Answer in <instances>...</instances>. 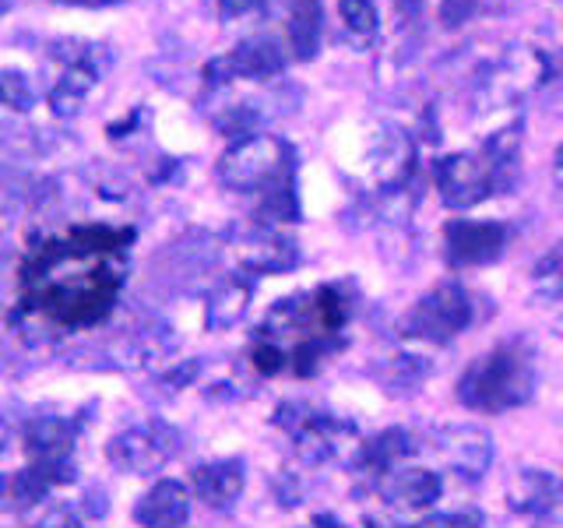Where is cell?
Returning a JSON list of instances; mask_svg holds the SVG:
<instances>
[{"instance_id": "cell-1", "label": "cell", "mask_w": 563, "mask_h": 528, "mask_svg": "<svg viewBox=\"0 0 563 528\" xmlns=\"http://www.w3.org/2000/svg\"><path fill=\"white\" fill-rule=\"evenodd\" d=\"M131 240V229L78 226L67 237L43 243L22 272L25 307L43 310L67 328L102 321L123 286L117 261Z\"/></svg>"}, {"instance_id": "cell-2", "label": "cell", "mask_w": 563, "mask_h": 528, "mask_svg": "<svg viewBox=\"0 0 563 528\" xmlns=\"http://www.w3.org/2000/svg\"><path fill=\"white\" fill-rule=\"evenodd\" d=\"M536 392V366L528 349L504 342L483 352L462 377H457V402L472 413H507L518 409Z\"/></svg>"}, {"instance_id": "cell-3", "label": "cell", "mask_w": 563, "mask_h": 528, "mask_svg": "<svg viewBox=\"0 0 563 528\" xmlns=\"http://www.w3.org/2000/svg\"><path fill=\"white\" fill-rule=\"evenodd\" d=\"M289 163H292V152L282 138L251 134V138H240L236 145L219 158V180L222 187L240 190V194L268 190L282 176L292 173Z\"/></svg>"}, {"instance_id": "cell-4", "label": "cell", "mask_w": 563, "mask_h": 528, "mask_svg": "<svg viewBox=\"0 0 563 528\" xmlns=\"http://www.w3.org/2000/svg\"><path fill=\"white\" fill-rule=\"evenodd\" d=\"M472 324V296L457 282H440L405 317V334L419 342H451Z\"/></svg>"}, {"instance_id": "cell-5", "label": "cell", "mask_w": 563, "mask_h": 528, "mask_svg": "<svg viewBox=\"0 0 563 528\" xmlns=\"http://www.w3.org/2000/svg\"><path fill=\"white\" fill-rule=\"evenodd\" d=\"M57 57L64 61V75L57 78V85L49 88V110L57 117H75L81 110L85 96L92 92L96 81L106 70V53L102 46H88V43H60L53 46Z\"/></svg>"}, {"instance_id": "cell-6", "label": "cell", "mask_w": 563, "mask_h": 528, "mask_svg": "<svg viewBox=\"0 0 563 528\" xmlns=\"http://www.w3.org/2000/svg\"><path fill=\"white\" fill-rule=\"evenodd\" d=\"M433 180H437V190L448 208H475L497 190V176H493V169L483 163L479 152L475 155L454 152V155L437 158Z\"/></svg>"}, {"instance_id": "cell-7", "label": "cell", "mask_w": 563, "mask_h": 528, "mask_svg": "<svg viewBox=\"0 0 563 528\" xmlns=\"http://www.w3.org/2000/svg\"><path fill=\"white\" fill-rule=\"evenodd\" d=\"M25 451L32 458V469H40L53 486L75 480V465H70L75 427L64 416H40L35 422H29Z\"/></svg>"}, {"instance_id": "cell-8", "label": "cell", "mask_w": 563, "mask_h": 528, "mask_svg": "<svg viewBox=\"0 0 563 528\" xmlns=\"http://www.w3.org/2000/svg\"><path fill=\"white\" fill-rule=\"evenodd\" d=\"M173 444H176V433L163 422H152V427H131L123 430L110 440V462L128 472V475H148V472H158L173 454Z\"/></svg>"}, {"instance_id": "cell-9", "label": "cell", "mask_w": 563, "mask_h": 528, "mask_svg": "<svg viewBox=\"0 0 563 528\" xmlns=\"http://www.w3.org/2000/svg\"><path fill=\"white\" fill-rule=\"evenodd\" d=\"M437 454L444 458V465L462 475V480L479 483L493 469L497 448H493L489 430L475 427V422H454V427H444L437 433Z\"/></svg>"}, {"instance_id": "cell-10", "label": "cell", "mask_w": 563, "mask_h": 528, "mask_svg": "<svg viewBox=\"0 0 563 528\" xmlns=\"http://www.w3.org/2000/svg\"><path fill=\"white\" fill-rule=\"evenodd\" d=\"M282 67H286V53L278 50L275 40H243L236 50H229L225 57H216L205 67V81L208 85H225L233 78L264 81L282 75Z\"/></svg>"}, {"instance_id": "cell-11", "label": "cell", "mask_w": 563, "mask_h": 528, "mask_svg": "<svg viewBox=\"0 0 563 528\" xmlns=\"http://www.w3.org/2000/svg\"><path fill=\"white\" fill-rule=\"evenodd\" d=\"M507 229L500 222H472L454 219L444 229V254L454 268H475V264H489L504 254Z\"/></svg>"}, {"instance_id": "cell-12", "label": "cell", "mask_w": 563, "mask_h": 528, "mask_svg": "<svg viewBox=\"0 0 563 528\" xmlns=\"http://www.w3.org/2000/svg\"><path fill=\"white\" fill-rule=\"evenodd\" d=\"M507 504L536 521H563V475L545 469H521L507 486Z\"/></svg>"}, {"instance_id": "cell-13", "label": "cell", "mask_w": 563, "mask_h": 528, "mask_svg": "<svg viewBox=\"0 0 563 528\" xmlns=\"http://www.w3.org/2000/svg\"><path fill=\"white\" fill-rule=\"evenodd\" d=\"M296 454L299 462L307 465H328V462H342L345 454L356 458L360 451V437L356 430L349 427L342 419H331V416H317L307 430H299L296 437Z\"/></svg>"}, {"instance_id": "cell-14", "label": "cell", "mask_w": 563, "mask_h": 528, "mask_svg": "<svg viewBox=\"0 0 563 528\" xmlns=\"http://www.w3.org/2000/svg\"><path fill=\"white\" fill-rule=\"evenodd\" d=\"M194 493L180 480H158L134 507V521L141 528H184L190 518Z\"/></svg>"}, {"instance_id": "cell-15", "label": "cell", "mask_w": 563, "mask_h": 528, "mask_svg": "<svg viewBox=\"0 0 563 528\" xmlns=\"http://www.w3.org/2000/svg\"><path fill=\"white\" fill-rule=\"evenodd\" d=\"M380 493L384 501L391 504L395 510H405V515H416V510H427L440 501V493H444V483H440V475L433 469H395L387 472L380 480Z\"/></svg>"}, {"instance_id": "cell-16", "label": "cell", "mask_w": 563, "mask_h": 528, "mask_svg": "<svg viewBox=\"0 0 563 528\" xmlns=\"http://www.w3.org/2000/svg\"><path fill=\"white\" fill-rule=\"evenodd\" d=\"M246 486V472L240 458H222V462H208L198 465L190 475V493L211 510H229Z\"/></svg>"}, {"instance_id": "cell-17", "label": "cell", "mask_w": 563, "mask_h": 528, "mask_svg": "<svg viewBox=\"0 0 563 528\" xmlns=\"http://www.w3.org/2000/svg\"><path fill=\"white\" fill-rule=\"evenodd\" d=\"M240 264L246 272H254V275H278V272H289L292 264L299 261V251H296V243L289 237H282L275 233V229L268 226H261L254 229L251 237H246L240 243Z\"/></svg>"}, {"instance_id": "cell-18", "label": "cell", "mask_w": 563, "mask_h": 528, "mask_svg": "<svg viewBox=\"0 0 563 528\" xmlns=\"http://www.w3.org/2000/svg\"><path fill=\"white\" fill-rule=\"evenodd\" d=\"M409 454H412V437L405 433V430H398V427H391V430H384V433H377V437H369L366 444H360L356 462H360L363 472H369V475H377V480H384L387 472L401 469V462H405Z\"/></svg>"}, {"instance_id": "cell-19", "label": "cell", "mask_w": 563, "mask_h": 528, "mask_svg": "<svg viewBox=\"0 0 563 528\" xmlns=\"http://www.w3.org/2000/svg\"><path fill=\"white\" fill-rule=\"evenodd\" d=\"M289 50L296 61H313L321 50V32H324V8L321 0H292L289 11Z\"/></svg>"}, {"instance_id": "cell-20", "label": "cell", "mask_w": 563, "mask_h": 528, "mask_svg": "<svg viewBox=\"0 0 563 528\" xmlns=\"http://www.w3.org/2000/svg\"><path fill=\"white\" fill-rule=\"evenodd\" d=\"M251 282L246 278H225L222 286L208 296V304H205V321L211 331H225V328H233L243 321V314L251 310Z\"/></svg>"}, {"instance_id": "cell-21", "label": "cell", "mask_w": 563, "mask_h": 528, "mask_svg": "<svg viewBox=\"0 0 563 528\" xmlns=\"http://www.w3.org/2000/svg\"><path fill=\"white\" fill-rule=\"evenodd\" d=\"M380 377H384L387 387H391V392L409 395V392H416V387L430 377V360L419 356V352H395V356L384 360Z\"/></svg>"}, {"instance_id": "cell-22", "label": "cell", "mask_w": 563, "mask_h": 528, "mask_svg": "<svg viewBox=\"0 0 563 528\" xmlns=\"http://www.w3.org/2000/svg\"><path fill=\"white\" fill-rule=\"evenodd\" d=\"M310 304H313V321L321 334H339L349 321V299L339 286H321L310 293Z\"/></svg>"}, {"instance_id": "cell-23", "label": "cell", "mask_w": 563, "mask_h": 528, "mask_svg": "<svg viewBox=\"0 0 563 528\" xmlns=\"http://www.w3.org/2000/svg\"><path fill=\"white\" fill-rule=\"evenodd\" d=\"M264 201L257 208V219L261 222H296L299 219V201H296V190H292V173L282 176L278 184H272L268 190H261Z\"/></svg>"}, {"instance_id": "cell-24", "label": "cell", "mask_w": 563, "mask_h": 528, "mask_svg": "<svg viewBox=\"0 0 563 528\" xmlns=\"http://www.w3.org/2000/svg\"><path fill=\"white\" fill-rule=\"evenodd\" d=\"M339 18H342L345 32H349L360 46H366L369 40H374V35H377V25H380L374 0H339Z\"/></svg>"}, {"instance_id": "cell-25", "label": "cell", "mask_w": 563, "mask_h": 528, "mask_svg": "<svg viewBox=\"0 0 563 528\" xmlns=\"http://www.w3.org/2000/svg\"><path fill=\"white\" fill-rule=\"evenodd\" d=\"M0 106L14 113H29L35 106V88L22 70H0Z\"/></svg>"}, {"instance_id": "cell-26", "label": "cell", "mask_w": 563, "mask_h": 528, "mask_svg": "<svg viewBox=\"0 0 563 528\" xmlns=\"http://www.w3.org/2000/svg\"><path fill=\"white\" fill-rule=\"evenodd\" d=\"M251 363H254V370H257L261 377H275V374H282V370H286L289 356H286V349H282L278 342L257 339L254 349H251Z\"/></svg>"}, {"instance_id": "cell-27", "label": "cell", "mask_w": 563, "mask_h": 528, "mask_svg": "<svg viewBox=\"0 0 563 528\" xmlns=\"http://www.w3.org/2000/svg\"><path fill=\"white\" fill-rule=\"evenodd\" d=\"M536 282H539V289H542L545 296L563 299V243L556 246V251H550V254H545V257L539 261Z\"/></svg>"}, {"instance_id": "cell-28", "label": "cell", "mask_w": 563, "mask_h": 528, "mask_svg": "<svg viewBox=\"0 0 563 528\" xmlns=\"http://www.w3.org/2000/svg\"><path fill=\"white\" fill-rule=\"evenodd\" d=\"M317 416H321V413L310 409L307 402H282V405H278V413H275V422H278V427L286 430V433L296 437L299 430H307Z\"/></svg>"}, {"instance_id": "cell-29", "label": "cell", "mask_w": 563, "mask_h": 528, "mask_svg": "<svg viewBox=\"0 0 563 528\" xmlns=\"http://www.w3.org/2000/svg\"><path fill=\"white\" fill-rule=\"evenodd\" d=\"M32 528H85V525H81V518H78V510H75V507L53 504V507H46L43 515L32 521Z\"/></svg>"}, {"instance_id": "cell-30", "label": "cell", "mask_w": 563, "mask_h": 528, "mask_svg": "<svg viewBox=\"0 0 563 528\" xmlns=\"http://www.w3.org/2000/svg\"><path fill=\"white\" fill-rule=\"evenodd\" d=\"M278 0H219V14L225 22H233V18H246V14H264L272 11Z\"/></svg>"}, {"instance_id": "cell-31", "label": "cell", "mask_w": 563, "mask_h": 528, "mask_svg": "<svg viewBox=\"0 0 563 528\" xmlns=\"http://www.w3.org/2000/svg\"><path fill=\"white\" fill-rule=\"evenodd\" d=\"M475 4L479 0H440V22H444V29H462L475 14Z\"/></svg>"}, {"instance_id": "cell-32", "label": "cell", "mask_w": 563, "mask_h": 528, "mask_svg": "<svg viewBox=\"0 0 563 528\" xmlns=\"http://www.w3.org/2000/svg\"><path fill=\"white\" fill-rule=\"evenodd\" d=\"M479 518L468 515V510H444V515H427L412 528H475Z\"/></svg>"}, {"instance_id": "cell-33", "label": "cell", "mask_w": 563, "mask_h": 528, "mask_svg": "<svg viewBox=\"0 0 563 528\" xmlns=\"http://www.w3.org/2000/svg\"><path fill=\"white\" fill-rule=\"evenodd\" d=\"M198 363H194V360H184L180 366H176V370H169V374H166V384H173V387H184V384H190L194 377H198Z\"/></svg>"}, {"instance_id": "cell-34", "label": "cell", "mask_w": 563, "mask_h": 528, "mask_svg": "<svg viewBox=\"0 0 563 528\" xmlns=\"http://www.w3.org/2000/svg\"><path fill=\"white\" fill-rule=\"evenodd\" d=\"M395 8H398V14L409 22V18H416L419 11H422V0H395Z\"/></svg>"}, {"instance_id": "cell-35", "label": "cell", "mask_w": 563, "mask_h": 528, "mask_svg": "<svg viewBox=\"0 0 563 528\" xmlns=\"http://www.w3.org/2000/svg\"><path fill=\"white\" fill-rule=\"evenodd\" d=\"M60 4H81V8H106V4H117V0H60Z\"/></svg>"}, {"instance_id": "cell-36", "label": "cell", "mask_w": 563, "mask_h": 528, "mask_svg": "<svg viewBox=\"0 0 563 528\" xmlns=\"http://www.w3.org/2000/svg\"><path fill=\"white\" fill-rule=\"evenodd\" d=\"M11 448V430H8V422L0 419V454H4Z\"/></svg>"}, {"instance_id": "cell-37", "label": "cell", "mask_w": 563, "mask_h": 528, "mask_svg": "<svg viewBox=\"0 0 563 528\" xmlns=\"http://www.w3.org/2000/svg\"><path fill=\"white\" fill-rule=\"evenodd\" d=\"M553 173H556V180H560V187H563V145H560L556 155H553Z\"/></svg>"}, {"instance_id": "cell-38", "label": "cell", "mask_w": 563, "mask_h": 528, "mask_svg": "<svg viewBox=\"0 0 563 528\" xmlns=\"http://www.w3.org/2000/svg\"><path fill=\"white\" fill-rule=\"evenodd\" d=\"M8 8H11V0H0V14H4Z\"/></svg>"}]
</instances>
